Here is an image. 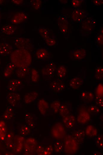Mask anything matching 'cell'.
Here are the masks:
<instances>
[{
	"label": "cell",
	"mask_w": 103,
	"mask_h": 155,
	"mask_svg": "<svg viewBox=\"0 0 103 155\" xmlns=\"http://www.w3.org/2000/svg\"><path fill=\"white\" fill-rule=\"evenodd\" d=\"M10 60L16 67H28L31 63V57L28 51L18 49L12 52L10 55Z\"/></svg>",
	"instance_id": "cell-1"
},
{
	"label": "cell",
	"mask_w": 103,
	"mask_h": 155,
	"mask_svg": "<svg viewBox=\"0 0 103 155\" xmlns=\"http://www.w3.org/2000/svg\"><path fill=\"white\" fill-rule=\"evenodd\" d=\"M78 143L73 136H68L65 140L64 147L65 152L69 154H75L78 149Z\"/></svg>",
	"instance_id": "cell-2"
},
{
	"label": "cell",
	"mask_w": 103,
	"mask_h": 155,
	"mask_svg": "<svg viewBox=\"0 0 103 155\" xmlns=\"http://www.w3.org/2000/svg\"><path fill=\"white\" fill-rule=\"evenodd\" d=\"M6 98L7 103L13 108L21 106V98L17 92H9L6 94Z\"/></svg>",
	"instance_id": "cell-3"
},
{
	"label": "cell",
	"mask_w": 103,
	"mask_h": 155,
	"mask_svg": "<svg viewBox=\"0 0 103 155\" xmlns=\"http://www.w3.org/2000/svg\"><path fill=\"white\" fill-rule=\"evenodd\" d=\"M30 69L29 67H16L13 72L14 76L16 79L21 80H25L27 81L30 80Z\"/></svg>",
	"instance_id": "cell-4"
},
{
	"label": "cell",
	"mask_w": 103,
	"mask_h": 155,
	"mask_svg": "<svg viewBox=\"0 0 103 155\" xmlns=\"http://www.w3.org/2000/svg\"><path fill=\"white\" fill-rule=\"evenodd\" d=\"M37 147V142L35 139L29 138L25 140L24 142V149L28 154H33Z\"/></svg>",
	"instance_id": "cell-5"
},
{
	"label": "cell",
	"mask_w": 103,
	"mask_h": 155,
	"mask_svg": "<svg viewBox=\"0 0 103 155\" xmlns=\"http://www.w3.org/2000/svg\"><path fill=\"white\" fill-rule=\"evenodd\" d=\"M8 84L6 89L9 92H17L22 89L25 84L23 81L17 79L9 80Z\"/></svg>",
	"instance_id": "cell-6"
},
{
	"label": "cell",
	"mask_w": 103,
	"mask_h": 155,
	"mask_svg": "<svg viewBox=\"0 0 103 155\" xmlns=\"http://www.w3.org/2000/svg\"><path fill=\"white\" fill-rule=\"evenodd\" d=\"M86 55V50L82 48H76L70 50L69 52L70 58L73 61H79L84 58Z\"/></svg>",
	"instance_id": "cell-7"
},
{
	"label": "cell",
	"mask_w": 103,
	"mask_h": 155,
	"mask_svg": "<svg viewBox=\"0 0 103 155\" xmlns=\"http://www.w3.org/2000/svg\"><path fill=\"white\" fill-rule=\"evenodd\" d=\"M15 45L18 49L25 50L28 52L33 48L30 41L23 38H17L15 39Z\"/></svg>",
	"instance_id": "cell-8"
},
{
	"label": "cell",
	"mask_w": 103,
	"mask_h": 155,
	"mask_svg": "<svg viewBox=\"0 0 103 155\" xmlns=\"http://www.w3.org/2000/svg\"><path fill=\"white\" fill-rule=\"evenodd\" d=\"M56 67L54 62H50L42 68L41 72L43 76L45 78H51L54 75Z\"/></svg>",
	"instance_id": "cell-9"
},
{
	"label": "cell",
	"mask_w": 103,
	"mask_h": 155,
	"mask_svg": "<svg viewBox=\"0 0 103 155\" xmlns=\"http://www.w3.org/2000/svg\"><path fill=\"white\" fill-rule=\"evenodd\" d=\"M35 55L36 59L39 61H48L50 57L49 51L44 48H38L35 52Z\"/></svg>",
	"instance_id": "cell-10"
},
{
	"label": "cell",
	"mask_w": 103,
	"mask_h": 155,
	"mask_svg": "<svg viewBox=\"0 0 103 155\" xmlns=\"http://www.w3.org/2000/svg\"><path fill=\"white\" fill-rule=\"evenodd\" d=\"M28 18V15L25 13L18 12L13 15L10 19V21L12 24H18L24 22Z\"/></svg>",
	"instance_id": "cell-11"
},
{
	"label": "cell",
	"mask_w": 103,
	"mask_h": 155,
	"mask_svg": "<svg viewBox=\"0 0 103 155\" xmlns=\"http://www.w3.org/2000/svg\"><path fill=\"white\" fill-rule=\"evenodd\" d=\"M24 139L23 137L16 135L14 138L12 148L16 153H20L23 148Z\"/></svg>",
	"instance_id": "cell-12"
},
{
	"label": "cell",
	"mask_w": 103,
	"mask_h": 155,
	"mask_svg": "<svg viewBox=\"0 0 103 155\" xmlns=\"http://www.w3.org/2000/svg\"><path fill=\"white\" fill-rule=\"evenodd\" d=\"M57 22L60 31L62 33H65L67 31L68 22L66 17L60 15L57 17Z\"/></svg>",
	"instance_id": "cell-13"
},
{
	"label": "cell",
	"mask_w": 103,
	"mask_h": 155,
	"mask_svg": "<svg viewBox=\"0 0 103 155\" xmlns=\"http://www.w3.org/2000/svg\"><path fill=\"white\" fill-rule=\"evenodd\" d=\"M49 88L54 92H58L62 91L65 89V86L61 80L57 79L50 83Z\"/></svg>",
	"instance_id": "cell-14"
},
{
	"label": "cell",
	"mask_w": 103,
	"mask_h": 155,
	"mask_svg": "<svg viewBox=\"0 0 103 155\" xmlns=\"http://www.w3.org/2000/svg\"><path fill=\"white\" fill-rule=\"evenodd\" d=\"M71 111V105L69 102L64 101L62 102L59 111L62 116L63 117L70 114Z\"/></svg>",
	"instance_id": "cell-15"
},
{
	"label": "cell",
	"mask_w": 103,
	"mask_h": 155,
	"mask_svg": "<svg viewBox=\"0 0 103 155\" xmlns=\"http://www.w3.org/2000/svg\"><path fill=\"white\" fill-rule=\"evenodd\" d=\"M79 98L81 102L86 103L92 102L95 99L92 92L85 91H83L81 92Z\"/></svg>",
	"instance_id": "cell-16"
},
{
	"label": "cell",
	"mask_w": 103,
	"mask_h": 155,
	"mask_svg": "<svg viewBox=\"0 0 103 155\" xmlns=\"http://www.w3.org/2000/svg\"><path fill=\"white\" fill-rule=\"evenodd\" d=\"M90 118V114L88 111L83 109L80 112L78 116L77 121L79 124L84 125L88 122Z\"/></svg>",
	"instance_id": "cell-17"
},
{
	"label": "cell",
	"mask_w": 103,
	"mask_h": 155,
	"mask_svg": "<svg viewBox=\"0 0 103 155\" xmlns=\"http://www.w3.org/2000/svg\"><path fill=\"white\" fill-rule=\"evenodd\" d=\"M83 21V28L88 31L91 32L96 24V20L91 17L87 18Z\"/></svg>",
	"instance_id": "cell-18"
},
{
	"label": "cell",
	"mask_w": 103,
	"mask_h": 155,
	"mask_svg": "<svg viewBox=\"0 0 103 155\" xmlns=\"http://www.w3.org/2000/svg\"><path fill=\"white\" fill-rule=\"evenodd\" d=\"M62 122L67 128L71 129L75 126L76 120L74 116L70 114L63 117Z\"/></svg>",
	"instance_id": "cell-19"
},
{
	"label": "cell",
	"mask_w": 103,
	"mask_h": 155,
	"mask_svg": "<svg viewBox=\"0 0 103 155\" xmlns=\"http://www.w3.org/2000/svg\"><path fill=\"white\" fill-rule=\"evenodd\" d=\"M12 51L13 47L9 43H0V56H4L10 55Z\"/></svg>",
	"instance_id": "cell-20"
},
{
	"label": "cell",
	"mask_w": 103,
	"mask_h": 155,
	"mask_svg": "<svg viewBox=\"0 0 103 155\" xmlns=\"http://www.w3.org/2000/svg\"><path fill=\"white\" fill-rule=\"evenodd\" d=\"M16 30V26L12 24L3 25L1 26V32L7 35L14 34Z\"/></svg>",
	"instance_id": "cell-21"
},
{
	"label": "cell",
	"mask_w": 103,
	"mask_h": 155,
	"mask_svg": "<svg viewBox=\"0 0 103 155\" xmlns=\"http://www.w3.org/2000/svg\"><path fill=\"white\" fill-rule=\"evenodd\" d=\"M38 93L35 91L27 93L24 96L23 100L26 104H28L34 101L37 98Z\"/></svg>",
	"instance_id": "cell-22"
},
{
	"label": "cell",
	"mask_w": 103,
	"mask_h": 155,
	"mask_svg": "<svg viewBox=\"0 0 103 155\" xmlns=\"http://www.w3.org/2000/svg\"><path fill=\"white\" fill-rule=\"evenodd\" d=\"M83 79L80 76H77L72 79L70 81L69 84L71 88L77 89L83 84Z\"/></svg>",
	"instance_id": "cell-23"
},
{
	"label": "cell",
	"mask_w": 103,
	"mask_h": 155,
	"mask_svg": "<svg viewBox=\"0 0 103 155\" xmlns=\"http://www.w3.org/2000/svg\"><path fill=\"white\" fill-rule=\"evenodd\" d=\"M38 108L41 113L45 115L49 108L48 103L44 99L40 100L38 103Z\"/></svg>",
	"instance_id": "cell-24"
},
{
	"label": "cell",
	"mask_w": 103,
	"mask_h": 155,
	"mask_svg": "<svg viewBox=\"0 0 103 155\" xmlns=\"http://www.w3.org/2000/svg\"><path fill=\"white\" fill-rule=\"evenodd\" d=\"M85 135V131L83 129L77 130L73 133V137L78 143H82L84 140Z\"/></svg>",
	"instance_id": "cell-25"
},
{
	"label": "cell",
	"mask_w": 103,
	"mask_h": 155,
	"mask_svg": "<svg viewBox=\"0 0 103 155\" xmlns=\"http://www.w3.org/2000/svg\"><path fill=\"white\" fill-rule=\"evenodd\" d=\"M36 120L35 115L33 114L27 113L25 114V121L30 128H33L34 127Z\"/></svg>",
	"instance_id": "cell-26"
},
{
	"label": "cell",
	"mask_w": 103,
	"mask_h": 155,
	"mask_svg": "<svg viewBox=\"0 0 103 155\" xmlns=\"http://www.w3.org/2000/svg\"><path fill=\"white\" fill-rule=\"evenodd\" d=\"M16 67L15 64L12 63H8L3 71V76L5 78L9 77L13 73Z\"/></svg>",
	"instance_id": "cell-27"
},
{
	"label": "cell",
	"mask_w": 103,
	"mask_h": 155,
	"mask_svg": "<svg viewBox=\"0 0 103 155\" xmlns=\"http://www.w3.org/2000/svg\"><path fill=\"white\" fill-rule=\"evenodd\" d=\"M97 130L94 126L91 125H88L85 131L86 136L89 138H94L97 134Z\"/></svg>",
	"instance_id": "cell-28"
},
{
	"label": "cell",
	"mask_w": 103,
	"mask_h": 155,
	"mask_svg": "<svg viewBox=\"0 0 103 155\" xmlns=\"http://www.w3.org/2000/svg\"><path fill=\"white\" fill-rule=\"evenodd\" d=\"M57 75L59 79L61 80L65 78L67 74V69L65 66L60 65L56 68Z\"/></svg>",
	"instance_id": "cell-29"
},
{
	"label": "cell",
	"mask_w": 103,
	"mask_h": 155,
	"mask_svg": "<svg viewBox=\"0 0 103 155\" xmlns=\"http://www.w3.org/2000/svg\"><path fill=\"white\" fill-rule=\"evenodd\" d=\"M18 129L19 134L22 136L28 135L30 132V128L26 123L20 124Z\"/></svg>",
	"instance_id": "cell-30"
},
{
	"label": "cell",
	"mask_w": 103,
	"mask_h": 155,
	"mask_svg": "<svg viewBox=\"0 0 103 155\" xmlns=\"http://www.w3.org/2000/svg\"><path fill=\"white\" fill-rule=\"evenodd\" d=\"M3 118L5 120H9L13 118L14 116L13 108L11 106H8L3 114Z\"/></svg>",
	"instance_id": "cell-31"
},
{
	"label": "cell",
	"mask_w": 103,
	"mask_h": 155,
	"mask_svg": "<svg viewBox=\"0 0 103 155\" xmlns=\"http://www.w3.org/2000/svg\"><path fill=\"white\" fill-rule=\"evenodd\" d=\"M39 78V74L38 71L35 68H30V80L33 82H37Z\"/></svg>",
	"instance_id": "cell-32"
},
{
	"label": "cell",
	"mask_w": 103,
	"mask_h": 155,
	"mask_svg": "<svg viewBox=\"0 0 103 155\" xmlns=\"http://www.w3.org/2000/svg\"><path fill=\"white\" fill-rule=\"evenodd\" d=\"M87 111L90 114L94 116L98 115L100 111L99 107L95 105L89 106L87 108Z\"/></svg>",
	"instance_id": "cell-33"
},
{
	"label": "cell",
	"mask_w": 103,
	"mask_h": 155,
	"mask_svg": "<svg viewBox=\"0 0 103 155\" xmlns=\"http://www.w3.org/2000/svg\"><path fill=\"white\" fill-rule=\"evenodd\" d=\"M94 77L98 80H103V67L102 66H99L96 67L94 72Z\"/></svg>",
	"instance_id": "cell-34"
},
{
	"label": "cell",
	"mask_w": 103,
	"mask_h": 155,
	"mask_svg": "<svg viewBox=\"0 0 103 155\" xmlns=\"http://www.w3.org/2000/svg\"><path fill=\"white\" fill-rule=\"evenodd\" d=\"M38 31L41 36L44 40L51 37L49 36V30L45 27H39L38 29Z\"/></svg>",
	"instance_id": "cell-35"
},
{
	"label": "cell",
	"mask_w": 103,
	"mask_h": 155,
	"mask_svg": "<svg viewBox=\"0 0 103 155\" xmlns=\"http://www.w3.org/2000/svg\"><path fill=\"white\" fill-rule=\"evenodd\" d=\"M95 144L96 146L99 149H102L103 147V135H98L94 138Z\"/></svg>",
	"instance_id": "cell-36"
},
{
	"label": "cell",
	"mask_w": 103,
	"mask_h": 155,
	"mask_svg": "<svg viewBox=\"0 0 103 155\" xmlns=\"http://www.w3.org/2000/svg\"><path fill=\"white\" fill-rule=\"evenodd\" d=\"M60 105L61 103L59 100H54L51 103L50 107L53 112L56 114L59 112Z\"/></svg>",
	"instance_id": "cell-37"
},
{
	"label": "cell",
	"mask_w": 103,
	"mask_h": 155,
	"mask_svg": "<svg viewBox=\"0 0 103 155\" xmlns=\"http://www.w3.org/2000/svg\"><path fill=\"white\" fill-rule=\"evenodd\" d=\"M55 152L57 154L62 153L64 150V146L62 143L59 141L55 142L54 143Z\"/></svg>",
	"instance_id": "cell-38"
},
{
	"label": "cell",
	"mask_w": 103,
	"mask_h": 155,
	"mask_svg": "<svg viewBox=\"0 0 103 155\" xmlns=\"http://www.w3.org/2000/svg\"><path fill=\"white\" fill-rule=\"evenodd\" d=\"M31 1V7L32 10H39L42 4V1L40 0H33Z\"/></svg>",
	"instance_id": "cell-39"
},
{
	"label": "cell",
	"mask_w": 103,
	"mask_h": 155,
	"mask_svg": "<svg viewBox=\"0 0 103 155\" xmlns=\"http://www.w3.org/2000/svg\"><path fill=\"white\" fill-rule=\"evenodd\" d=\"M44 40L46 44L49 47L54 46L57 44V39L54 38L49 37Z\"/></svg>",
	"instance_id": "cell-40"
},
{
	"label": "cell",
	"mask_w": 103,
	"mask_h": 155,
	"mask_svg": "<svg viewBox=\"0 0 103 155\" xmlns=\"http://www.w3.org/2000/svg\"><path fill=\"white\" fill-rule=\"evenodd\" d=\"M95 97L103 98V85L99 84L96 89Z\"/></svg>",
	"instance_id": "cell-41"
},
{
	"label": "cell",
	"mask_w": 103,
	"mask_h": 155,
	"mask_svg": "<svg viewBox=\"0 0 103 155\" xmlns=\"http://www.w3.org/2000/svg\"><path fill=\"white\" fill-rule=\"evenodd\" d=\"M73 12L78 15L83 20L85 18L87 13L86 10L79 8L75 9Z\"/></svg>",
	"instance_id": "cell-42"
},
{
	"label": "cell",
	"mask_w": 103,
	"mask_h": 155,
	"mask_svg": "<svg viewBox=\"0 0 103 155\" xmlns=\"http://www.w3.org/2000/svg\"><path fill=\"white\" fill-rule=\"evenodd\" d=\"M103 35L100 34L96 35L95 37L96 44L99 46L103 45Z\"/></svg>",
	"instance_id": "cell-43"
},
{
	"label": "cell",
	"mask_w": 103,
	"mask_h": 155,
	"mask_svg": "<svg viewBox=\"0 0 103 155\" xmlns=\"http://www.w3.org/2000/svg\"><path fill=\"white\" fill-rule=\"evenodd\" d=\"M53 148L51 145H49L44 148V155H49L52 154Z\"/></svg>",
	"instance_id": "cell-44"
},
{
	"label": "cell",
	"mask_w": 103,
	"mask_h": 155,
	"mask_svg": "<svg viewBox=\"0 0 103 155\" xmlns=\"http://www.w3.org/2000/svg\"><path fill=\"white\" fill-rule=\"evenodd\" d=\"M83 1L81 0H72V5L74 7L78 8L82 4Z\"/></svg>",
	"instance_id": "cell-45"
},
{
	"label": "cell",
	"mask_w": 103,
	"mask_h": 155,
	"mask_svg": "<svg viewBox=\"0 0 103 155\" xmlns=\"http://www.w3.org/2000/svg\"><path fill=\"white\" fill-rule=\"evenodd\" d=\"M95 100L96 105L102 108L103 106V98L95 97Z\"/></svg>",
	"instance_id": "cell-46"
},
{
	"label": "cell",
	"mask_w": 103,
	"mask_h": 155,
	"mask_svg": "<svg viewBox=\"0 0 103 155\" xmlns=\"http://www.w3.org/2000/svg\"><path fill=\"white\" fill-rule=\"evenodd\" d=\"M44 148L41 145L37 146L36 148V154L38 155H44Z\"/></svg>",
	"instance_id": "cell-47"
},
{
	"label": "cell",
	"mask_w": 103,
	"mask_h": 155,
	"mask_svg": "<svg viewBox=\"0 0 103 155\" xmlns=\"http://www.w3.org/2000/svg\"><path fill=\"white\" fill-rule=\"evenodd\" d=\"M11 2L15 5H21L23 4L24 1L22 0H12Z\"/></svg>",
	"instance_id": "cell-48"
},
{
	"label": "cell",
	"mask_w": 103,
	"mask_h": 155,
	"mask_svg": "<svg viewBox=\"0 0 103 155\" xmlns=\"http://www.w3.org/2000/svg\"><path fill=\"white\" fill-rule=\"evenodd\" d=\"M93 4L95 5H99L102 4L103 3V0H94L93 1Z\"/></svg>",
	"instance_id": "cell-49"
},
{
	"label": "cell",
	"mask_w": 103,
	"mask_h": 155,
	"mask_svg": "<svg viewBox=\"0 0 103 155\" xmlns=\"http://www.w3.org/2000/svg\"><path fill=\"white\" fill-rule=\"evenodd\" d=\"M93 154L95 155H102V154L98 151H95V152L93 153Z\"/></svg>",
	"instance_id": "cell-50"
},
{
	"label": "cell",
	"mask_w": 103,
	"mask_h": 155,
	"mask_svg": "<svg viewBox=\"0 0 103 155\" xmlns=\"http://www.w3.org/2000/svg\"><path fill=\"white\" fill-rule=\"evenodd\" d=\"M103 28H101L100 30V33L101 34L103 35Z\"/></svg>",
	"instance_id": "cell-51"
},
{
	"label": "cell",
	"mask_w": 103,
	"mask_h": 155,
	"mask_svg": "<svg viewBox=\"0 0 103 155\" xmlns=\"http://www.w3.org/2000/svg\"><path fill=\"white\" fill-rule=\"evenodd\" d=\"M5 2V0H0V4H1Z\"/></svg>",
	"instance_id": "cell-52"
},
{
	"label": "cell",
	"mask_w": 103,
	"mask_h": 155,
	"mask_svg": "<svg viewBox=\"0 0 103 155\" xmlns=\"http://www.w3.org/2000/svg\"><path fill=\"white\" fill-rule=\"evenodd\" d=\"M0 64H1V60H0Z\"/></svg>",
	"instance_id": "cell-53"
},
{
	"label": "cell",
	"mask_w": 103,
	"mask_h": 155,
	"mask_svg": "<svg viewBox=\"0 0 103 155\" xmlns=\"http://www.w3.org/2000/svg\"></svg>",
	"instance_id": "cell-54"
}]
</instances>
